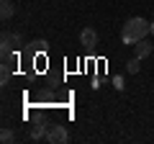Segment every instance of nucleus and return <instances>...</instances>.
Returning a JSON list of instances; mask_svg holds the SVG:
<instances>
[{"label": "nucleus", "instance_id": "obj_8", "mask_svg": "<svg viewBox=\"0 0 154 144\" xmlns=\"http://www.w3.org/2000/svg\"><path fill=\"white\" fill-rule=\"evenodd\" d=\"M139 70H141V59H139V57H136V54H134V57H131V59H128V62H126V72H128V75H136V72H139Z\"/></svg>", "mask_w": 154, "mask_h": 144}, {"label": "nucleus", "instance_id": "obj_12", "mask_svg": "<svg viewBox=\"0 0 154 144\" xmlns=\"http://www.w3.org/2000/svg\"><path fill=\"white\" fill-rule=\"evenodd\" d=\"M149 33H154V21H152V28H149Z\"/></svg>", "mask_w": 154, "mask_h": 144}, {"label": "nucleus", "instance_id": "obj_11", "mask_svg": "<svg viewBox=\"0 0 154 144\" xmlns=\"http://www.w3.org/2000/svg\"><path fill=\"white\" fill-rule=\"evenodd\" d=\"M113 85L116 90H123V77H113Z\"/></svg>", "mask_w": 154, "mask_h": 144}, {"label": "nucleus", "instance_id": "obj_2", "mask_svg": "<svg viewBox=\"0 0 154 144\" xmlns=\"http://www.w3.org/2000/svg\"><path fill=\"white\" fill-rule=\"evenodd\" d=\"M67 139H69V131H67V126H62V124H51V126L46 129V142L64 144Z\"/></svg>", "mask_w": 154, "mask_h": 144}, {"label": "nucleus", "instance_id": "obj_5", "mask_svg": "<svg viewBox=\"0 0 154 144\" xmlns=\"http://www.w3.org/2000/svg\"><path fill=\"white\" fill-rule=\"evenodd\" d=\"M46 129H49V126H46V124L41 121V118H38V121H36V124L31 126V139H33V142H38V139H44V136H46Z\"/></svg>", "mask_w": 154, "mask_h": 144}, {"label": "nucleus", "instance_id": "obj_9", "mask_svg": "<svg viewBox=\"0 0 154 144\" xmlns=\"http://www.w3.org/2000/svg\"><path fill=\"white\" fill-rule=\"evenodd\" d=\"M13 139H16V136H13L11 129H3V131H0V142H3V144H11Z\"/></svg>", "mask_w": 154, "mask_h": 144}, {"label": "nucleus", "instance_id": "obj_6", "mask_svg": "<svg viewBox=\"0 0 154 144\" xmlns=\"http://www.w3.org/2000/svg\"><path fill=\"white\" fill-rule=\"evenodd\" d=\"M0 41H3V44H0V49H3V57H5V54H11V49L16 46V41H13V33H8V31H5Z\"/></svg>", "mask_w": 154, "mask_h": 144}, {"label": "nucleus", "instance_id": "obj_3", "mask_svg": "<svg viewBox=\"0 0 154 144\" xmlns=\"http://www.w3.org/2000/svg\"><path fill=\"white\" fill-rule=\"evenodd\" d=\"M80 44L88 46V49H93V46L98 44V31H95V28H82V33H80Z\"/></svg>", "mask_w": 154, "mask_h": 144}, {"label": "nucleus", "instance_id": "obj_1", "mask_svg": "<svg viewBox=\"0 0 154 144\" xmlns=\"http://www.w3.org/2000/svg\"><path fill=\"white\" fill-rule=\"evenodd\" d=\"M149 28H152V21H146V18H141V16L128 18V21L123 23V28H121V41L134 46V44H139L141 39H146Z\"/></svg>", "mask_w": 154, "mask_h": 144}, {"label": "nucleus", "instance_id": "obj_10", "mask_svg": "<svg viewBox=\"0 0 154 144\" xmlns=\"http://www.w3.org/2000/svg\"><path fill=\"white\" fill-rule=\"evenodd\" d=\"M33 49H38V52H46V49H49V41H46V39H38V41H33Z\"/></svg>", "mask_w": 154, "mask_h": 144}, {"label": "nucleus", "instance_id": "obj_7", "mask_svg": "<svg viewBox=\"0 0 154 144\" xmlns=\"http://www.w3.org/2000/svg\"><path fill=\"white\" fill-rule=\"evenodd\" d=\"M0 18H3V21L13 18V3L11 0H0Z\"/></svg>", "mask_w": 154, "mask_h": 144}, {"label": "nucleus", "instance_id": "obj_4", "mask_svg": "<svg viewBox=\"0 0 154 144\" xmlns=\"http://www.w3.org/2000/svg\"><path fill=\"white\" fill-rule=\"evenodd\" d=\"M134 49H136V57H139V59H146V57H149V54L154 52V46L149 44L146 39H141L139 44H134Z\"/></svg>", "mask_w": 154, "mask_h": 144}]
</instances>
